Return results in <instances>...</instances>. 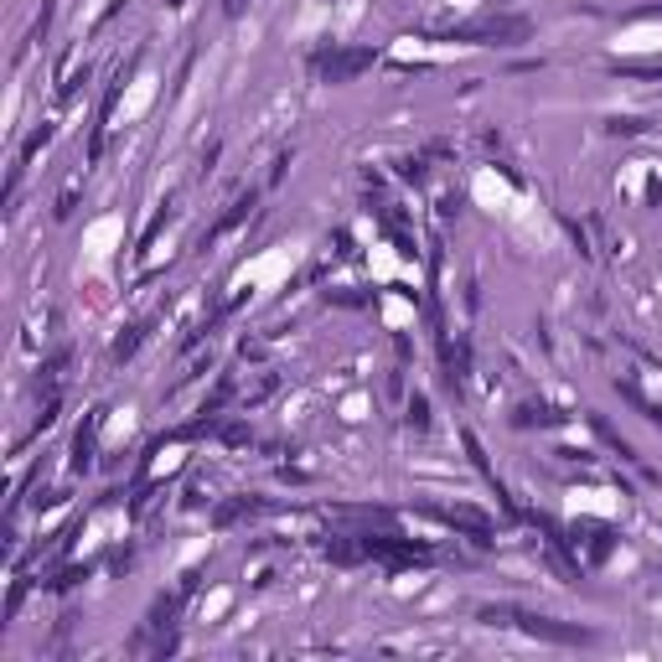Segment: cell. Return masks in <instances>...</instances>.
Masks as SVG:
<instances>
[{
	"label": "cell",
	"instance_id": "obj_6",
	"mask_svg": "<svg viewBox=\"0 0 662 662\" xmlns=\"http://www.w3.org/2000/svg\"><path fill=\"white\" fill-rule=\"evenodd\" d=\"M248 212H254V192H248V197H238V202L228 207L223 218H218V228H212V233H207V244H212V238H223V233H233V228L244 223Z\"/></svg>",
	"mask_w": 662,
	"mask_h": 662
},
{
	"label": "cell",
	"instance_id": "obj_5",
	"mask_svg": "<svg viewBox=\"0 0 662 662\" xmlns=\"http://www.w3.org/2000/svg\"><path fill=\"white\" fill-rule=\"evenodd\" d=\"M94 430H99V409L88 414V425L78 430V445H73V471H88V466H94Z\"/></svg>",
	"mask_w": 662,
	"mask_h": 662
},
{
	"label": "cell",
	"instance_id": "obj_11",
	"mask_svg": "<svg viewBox=\"0 0 662 662\" xmlns=\"http://www.w3.org/2000/svg\"><path fill=\"white\" fill-rule=\"evenodd\" d=\"M171 5H182V0H171Z\"/></svg>",
	"mask_w": 662,
	"mask_h": 662
},
{
	"label": "cell",
	"instance_id": "obj_2",
	"mask_svg": "<svg viewBox=\"0 0 662 662\" xmlns=\"http://www.w3.org/2000/svg\"><path fill=\"white\" fill-rule=\"evenodd\" d=\"M378 58H383L378 47H327V52L310 58V73L321 83H352L357 73H368Z\"/></svg>",
	"mask_w": 662,
	"mask_h": 662
},
{
	"label": "cell",
	"instance_id": "obj_3",
	"mask_svg": "<svg viewBox=\"0 0 662 662\" xmlns=\"http://www.w3.org/2000/svg\"><path fill=\"white\" fill-rule=\"evenodd\" d=\"M362 554L389 559V564H430L425 543H409V538H393V533H362Z\"/></svg>",
	"mask_w": 662,
	"mask_h": 662
},
{
	"label": "cell",
	"instance_id": "obj_7",
	"mask_svg": "<svg viewBox=\"0 0 662 662\" xmlns=\"http://www.w3.org/2000/svg\"><path fill=\"white\" fill-rule=\"evenodd\" d=\"M145 331H150L145 321H135V327H124V336L114 342V362H124V357H135V347L145 342Z\"/></svg>",
	"mask_w": 662,
	"mask_h": 662
},
{
	"label": "cell",
	"instance_id": "obj_1",
	"mask_svg": "<svg viewBox=\"0 0 662 662\" xmlns=\"http://www.w3.org/2000/svg\"><path fill=\"white\" fill-rule=\"evenodd\" d=\"M481 621H513V626H523L528 637H543V641H564V647H590L595 641V631H579V626H559L554 616H538V611H523V605H487L481 611Z\"/></svg>",
	"mask_w": 662,
	"mask_h": 662
},
{
	"label": "cell",
	"instance_id": "obj_9",
	"mask_svg": "<svg viewBox=\"0 0 662 662\" xmlns=\"http://www.w3.org/2000/svg\"><path fill=\"white\" fill-rule=\"evenodd\" d=\"M254 507H259V502H228V507H218V523L228 528V523H238V517H248Z\"/></svg>",
	"mask_w": 662,
	"mask_h": 662
},
{
	"label": "cell",
	"instance_id": "obj_8",
	"mask_svg": "<svg viewBox=\"0 0 662 662\" xmlns=\"http://www.w3.org/2000/svg\"><path fill=\"white\" fill-rule=\"evenodd\" d=\"M176 605H182V595H171V600H156V611H150V626H171V616H176Z\"/></svg>",
	"mask_w": 662,
	"mask_h": 662
},
{
	"label": "cell",
	"instance_id": "obj_10",
	"mask_svg": "<svg viewBox=\"0 0 662 662\" xmlns=\"http://www.w3.org/2000/svg\"><path fill=\"white\" fill-rule=\"evenodd\" d=\"M244 5H248V0H223V11H228V16H244Z\"/></svg>",
	"mask_w": 662,
	"mask_h": 662
},
{
	"label": "cell",
	"instance_id": "obj_4",
	"mask_svg": "<svg viewBox=\"0 0 662 662\" xmlns=\"http://www.w3.org/2000/svg\"><path fill=\"white\" fill-rule=\"evenodd\" d=\"M517 37H528V21L523 16H487V21H471V26L451 31L445 41H517Z\"/></svg>",
	"mask_w": 662,
	"mask_h": 662
}]
</instances>
